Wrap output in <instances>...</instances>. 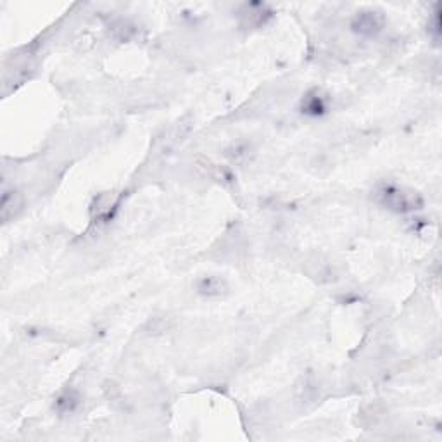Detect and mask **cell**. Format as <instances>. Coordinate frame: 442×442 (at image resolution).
Here are the masks:
<instances>
[{
    "label": "cell",
    "instance_id": "cell-1",
    "mask_svg": "<svg viewBox=\"0 0 442 442\" xmlns=\"http://www.w3.org/2000/svg\"><path fill=\"white\" fill-rule=\"evenodd\" d=\"M378 195H380L384 206H387L392 211H397V213H406V211L418 209L422 206V199H420L417 192L397 187V185H385L378 192Z\"/></svg>",
    "mask_w": 442,
    "mask_h": 442
},
{
    "label": "cell",
    "instance_id": "cell-2",
    "mask_svg": "<svg viewBox=\"0 0 442 442\" xmlns=\"http://www.w3.org/2000/svg\"><path fill=\"white\" fill-rule=\"evenodd\" d=\"M352 29L359 35L373 36L382 29V16L375 11H363L352 21Z\"/></svg>",
    "mask_w": 442,
    "mask_h": 442
},
{
    "label": "cell",
    "instance_id": "cell-3",
    "mask_svg": "<svg viewBox=\"0 0 442 442\" xmlns=\"http://www.w3.org/2000/svg\"><path fill=\"white\" fill-rule=\"evenodd\" d=\"M197 291H199V294L207 297L221 296L226 292V282L221 280L220 277H204L197 284Z\"/></svg>",
    "mask_w": 442,
    "mask_h": 442
}]
</instances>
